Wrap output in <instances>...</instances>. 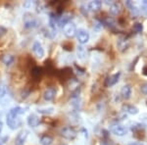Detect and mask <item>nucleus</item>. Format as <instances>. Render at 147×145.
Returning <instances> with one entry per match:
<instances>
[{
	"label": "nucleus",
	"instance_id": "31",
	"mask_svg": "<svg viewBox=\"0 0 147 145\" xmlns=\"http://www.w3.org/2000/svg\"><path fill=\"white\" fill-rule=\"evenodd\" d=\"M32 3L30 1H27L26 3H24V7H26V8H28V7L32 5Z\"/></svg>",
	"mask_w": 147,
	"mask_h": 145
},
{
	"label": "nucleus",
	"instance_id": "21",
	"mask_svg": "<svg viewBox=\"0 0 147 145\" xmlns=\"http://www.w3.org/2000/svg\"><path fill=\"white\" fill-rule=\"evenodd\" d=\"M40 145H51L53 142V138L49 135H43L39 140Z\"/></svg>",
	"mask_w": 147,
	"mask_h": 145
},
{
	"label": "nucleus",
	"instance_id": "1",
	"mask_svg": "<svg viewBox=\"0 0 147 145\" xmlns=\"http://www.w3.org/2000/svg\"><path fill=\"white\" fill-rule=\"evenodd\" d=\"M25 113V110L22 107H14L8 112L6 116V123L11 129H16L21 125V120L19 119L22 114Z\"/></svg>",
	"mask_w": 147,
	"mask_h": 145
},
{
	"label": "nucleus",
	"instance_id": "14",
	"mask_svg": "<svg viewBox=\"0 0 147 145\" xmlns=\"http://www.w3.org/2000/svg\"><path fill=\"white\" fill-rule=\"evenodd\" d=\"M73 18V15L71 13H64L62 15L59 17V20H58V25L60 26L61 28H63L66 24L70 23L71 20Z\"/></svg>",
	"mask_w": 147,
	"mask_h": 145
},
{
	"label": "nucleus",
	"instance_id": "2",
	"mask_svg": "<svg viewBox=\"0 0 147 145\" xmlns=\"http://www.w3.org/2000/svg\"><path fill=\"white\" fill-rule=\"evenodd\" d=\"M23 24L26 30H32L38 26V21L32 14L26 13L23 17Z\"/></svg>",
	"mask_w": 147,
	"mask_h": 145
},
{
	"label": "nucleus",
	"instance_id": "27",
	"mask_svg": "<svg viewBox=\"0 0 147 145\" xmlns=\"http://www.w3.org/2000/svg\"><path fill=\"white\" fill-rule=\"evenodd\" d=\"M7 32H8V30H7L5 27L0 26V38H2V37L7 34Z\"/></svg>",
	"mask_w": 147,
	"mask_h": 145
},
{
	"label": "nucleus",
	"instance_id": "5",
	"mask_svg": "<svg viewBox=\"0 0 147 145\" xmlns=\"http://www.w3.org/2000/svg\"><path fill=\"white\" fill-rule=\"evenodd\" d=\"M76 37H77L79 43L85 44V43H87V42H88L90 35H89V32H87V30H84V28H80V30H77V34H76Z\"/></svg>",
	"mask_w": 147,
	"mask_h": 145
},
{
	"label": "nucleus",
	"instance_id": "9",
	"mask_svg": "<svg viewBox=\"0 0 147 145\" xmlns=\"http://www.w3.org/2000/svg\"><path fill=\"white\" fill-rule=\"evenodd\" d=\"M117 46L121 52H125L129 48V41L127 40V38H125V36H120L117 40Z\"/></svg>",
	"mask_w": 147,
	"mask_h": 145
},
{
	"label": "nucleus",
	"instance_id": "19",
	"mask_svg": "<svg viewBox=\"0 0 147 145\" xmlns=\"http://www.w3.org/2000/svg\"><path fill=\"white\" fill-rule=\"evenodd\" d=\"M1 61L4 65L7 66V67H9V66H11L12 64L14 63V61H15V57H14L13 55H11V54H5V55H3L1 57Z\"/></svg>",
	"mask_w": 147,
	"mask_h": 145
},
{
	"label": "nucleus",
	"instance_id": "25",
	"mask_svg": "<svg viewBox=\"0 0 147 145\" xmlns=\"http://www.w3.org/2000/svg\"><path fill=\"white\" fill-rule=\"evenodd\" d=\"M134 30L137 34H140L143 32V25L141 23H136L134 25Z\"/></svg>",
	"mask_w": 147,
	"mask_h": 145
},
{
	"label": "nucleus",
	"instance_id": "28",
	"mask_svg": "<svg viewBox=\"0 0 147 145\" xmlns=\"http://www.w3.org/2000/svg\"><path fill=\"white\" fill-rule=\"evenodd\" d=\"M140 92L143 95H147V82L140 85Z\"/></svg>",
	"mask_w": 147,
	"mask_h": 145
},
{
	"label": "nucleus",
	"instance_id": "17",
	"mask_svg": "<svg viewBox=\"0 0 147 145\" xmlns=\"http://www.w3.org/2000/svg\"><path fill=\"white\" fill-rule=\"evenodd\" d=\"M125 6L129 8V12H130V14H131L132 17L136 18L137 16L139 15V10L137 9V7L134 5L132 1H129V0L125 1Z\"/></svg>",
	"mask_w": 147,
	"mask_h": 145
},
{
	"label": "nucleus",
	"instance_id": "6",
	"mask_svg": "<svg viewBox=\"0 0 147 145\" xmlns=\"http://www.w3.org/2000/svg\"><path fill=\"white\" fill-rule=\"evenodd\" d=\"M32 53L34 54L36 58H43L44 55H45V52H44V48L43 46L41 45L39 41H34V44H32Z\"/></svg>",
	"mask_w": 147,
	"mask_h": 145
},
{
	"label": "nucleus",
	"instance_id": "18",
	"mask_svg": "<svg viewBox=\"0 0 147 145\" xmlns=\"http://www.w3.org/2000/svg\"><path fill=\"white\" fill-rule=\"evenodd\" d=\"M102 7V2L99 0H94V1H90L87 4V8L89 9L91 12H98Z\"/></svg>",
	"mask_w": 147,
	"mask_h": 145
},
{
	"label": "nucleus",
	"instance_id": "29",
	"mask_svg": "<svg viewBox=\"0 0 147 145\" xmlns=\"http://www.w3.org/2000/svg\"><path fill=\"white\" fill-rule=\"evenodd\" d=\"M141 8H142V11H143L144 13H145L146 15H147V0H144V1H142Z\"/></svg>",
	"mask_w": 147,
	"mask_h": 145
},
{
	"label": "nucleus",
	"instance_id": "13",
	"mask_svg": "<svg viewBox=\"0 0 147 145\" xmlns=\"http://www.w3.org/2000/svg\"><path fill=\"white\" fill-rule=\"evenodd\" d=\"M122 110L125 113L129 114V115H137L138 114V108L134 105H130V104H124L122 107Z\"/></svg>",
	"mask_w": 147,
	"mask_h": 145
},
{
	"label": "nucleus",
	"instance_id": "35",
	"mask_svg": "<svg viewBox=\"0 0 147 145\" xmlns=\"http://www.w3.org/2000/svg\"><path fill=\"white\" fill-rule=\"evenodd\" d=\"M0 145H1V144H0Z\"/></svg>",
	"mask_w": 147,
	"mask_h": 145
},
{
	"label": "nucleus",
	"instance_id": "11",
	"mask_svg": "<svg viewBox=\"0 0 147 145\" xmlns=\"http://www.w3.org/2000/svg\"><path fill=\"white\" fill-rule=\"evenodd\" d=\"M131 92H132V89H131V85L130 84H125L122 87V89H121V95H122L123 99H125V100L130 99V97H131Z\"/></svg>",
	"mask_w": 147,
	"mask_h": 145
},
{
	"label": "nucleus",
	"instance_id": "20",
	"mask_svg": "<svg viewBox=\"0 0 147 145\" xmlns=\"http://www.w3.org/2000/svg\"><path fill=\"white\" fill-rule=\"evenodd\" d=\"M102 24H103V25H105V26H107V27L109 28H111V30H114L115 27H116V21L114 20L113 18H111V17L105 18L103 21H102Z\"/></svg>",
	"mask_w": 147,
	"mask_h": 145
},
{
	"label": "nucleus",
	"instance_id": "32",
	"mask_svg": "<svg viewBox=\"0 0 147 145\" xmlns=\"http://www.w3.org/2000/svg\"><path fill=\"white\" fill-rule=\"evenodd\" d=\"M142 74H143L144 76H146V77H147V65L143 69H142Z\"/></svg>",
	"mask_w": 147,
	"mask_h": 145
},
{
	"label": "nucleus",
	"instance_id": "7",
	"mask_svg": "<svg viewBox=\"0 0 147 145\" xmlns=\"http://www.w3.org/2000/svg\"><path fill=\"white\" fill-rule=\"evenodd\" d=\"M127 128L125 127V125H114L111 127V132L113 134L117 135V136H125V134H127Z\"/></svg>",
	"mask_w": 147,
	"mask_h": 145
},
{
	"label": "nucleus",
	"instance_id": "3",
	"mask_svg": "<svg viewBox=\"0 0 147 145\" xmlns=\"http://www.w3.org/2000/svg\"><path fill=\"white\" fill-rule=\"evenodd\" d=\"M60 135L62 137H64L65 139L68 140H74L77 137V130L75 129L73 127L70 125H66L61 128L60 130Z\"/></svg>",
	"mask_w": 147,
	"mask_h": 145
},
{
	"label": "nucleus",
	"instance_id": "22",
	"mask_svg": "<svg viewBox=\"0 0 147 145\" xmlns=\"http://www.w3.org/2000/svg\"><path fill=\"white\" fill-rule=\"evenodd\" d=\"M77 53H78V57H79L80 60L84 61V59L86 58V50L84 49V47H82V46H79V47H78Z\"/></svg>",
	"mask_w": 147,
	"mask_h": 145
},
{
	"label": "nucleus",
	"instance_id": "34",
	"mask_svg": "<svg viewBox=\"0 0 147 145\" xmlns=\"http://www.w3.org/2000/svg\"><path fill=\"white\" fill-rule=\"evenodd\" d=\"M146 105H147V101H146Z\"/></svg>",
	"mask_w": 147,
	"mask_h": 145
},
{
	"label": "nucleus",
	"instance_id": "30",
	"mask_svg": "<svg viewBox=\"0 0 147 145\" xmlns=\"http://www.w3.org/2000/svg\"><path fill=\"white\" fill-rule=\"evenodd\" d=\"M129 145H144L143 142H139V141H134V142H130Z\"/></svg>",
	"mask_w": 147,
	"mask_h": 145
},
{
	"label": "nucleus",
	"instance_id": "8",
	"mask_svg": "<svg viewBox=\"0 0 147 145\" xmlns=\"http://www.w3.org/2000/svg\"><path fill=\"white\" fill-rule=\"evenodd\" d=\"M120 77H121V72H118V73L114 74V75L109 76V77L106 78V80H105V86L111 87V86H113V85H115L118 82H119Z\"/></svg>",
	"mask_w": 147,
	"mask_h": 145
},
{
	"label": "nucleus",
	"instance_id": "16",
	"mask_svg": "<svg viewBox=\"0 0 147 145\" xmlns=\"http://www.w3.org/2000/svg\"><path fill=\"white\" fill-rule=\"evenodd\" d=\"M57 91L55 88L50 87V88H47L43 93V99L45 101H52L56 97Z\"/></svg>",
	"mask_w": 147,
	"mask_h": 145
},
{
	"label": "nucleus",
	"instance_id": "33",
	"mask_svg": "<svg viewBox=\"0 0 147 145\" xmlns=\"http://www.w3.org/2000/svg\"><path fill=\"white\" fill-rule=\"evenodd\" d=\"M2 129H3V123H2L1 121H0V135H1Z\"/></svg>",
	"mask_w": 147,
	"mask_h": 145
},
{
	"label": "nucleus",
	"instance_id": "10",
	"mask_svg": "<svg viewBox=\"0 0 147 145\" xmlns=\"http://www.w3.org/2000/svg\"><path fill=\"white\" fill-rule=\"evenodd\" d=\"M28 130H22L17 134L15 138V145H24L26 142V140L28 138Z\"/></svg>",
	"mask_w": 147,
	"mask_h": 145
},
{
	"label": "nucleus",
	"instance_id": "12",
	"mask_svg": "<svg viewBox=\"0 0 147 145\" xmlns=\"http://www.w3.org/2000/svg\"><path fill=\"white\" fill-rule=\"evenodd\" d=\"M121 11H122V6L119 2H112V4L109 6V12L112 16L120 15Z\"/></svg>",
	"mask_w": 147,
	"mask_h": 145
},
{
	"label": "nucleus",
	"instance_id": "15",
	"mask_svg": "<svg viewBox=\"0 0 147 145\" xmlns=\"http://www.w3.org/2000/svg\"><path fill=\"white\" fill-rule=\"evenodd\" d=\"M27 123L28 125V127L34 128L39 125V118L38 116H36L35 114H30L27 119Z\"/></svg>",
	"mask_w": 147,
	"mask_h": 145
},
{
	"label": "nucleus",
	"instance_id": "23",
	"mask_svg": "<svg viewBox=\"0 0 147 145\" xmlns=\"http://www.w3.org/2000/svg\"><path fill=\"white\" fill-rule=\"evenodd\" d=\"M41 75H42V70H41V68H39V67H34V68L32 70V78H35V80L39 78L40 77H41Z\"/></svg>",
	"mask_w": 147,
	"mask_h": 145
},
{
	"label": "nucleus",
	"instance_id": "24",
	"mask_svg": "<svg viewBox=\"0 0 147 145\" xmlns=\"http://www.w3.org/2000/svg\"><path fill=\"white\" fill-rule=\"evenodd\" d=\"M39 114H42V115H51L54 112V108H47V109H38L37 110Z\"/></svg>",
	"mask_w": 147,
	"mask_h": 145
},
{
	"label": "nucleus",
	"instance_id": "26",
	"mask_svg": "<svg viewBox=\"0 0 147 145\" xmlns=\"http://www.w3.org/2000/svg\"><path fill=\"white\" fill-rule=\"evenodd\" d=\"M140 123L144 127H147V115H142L140 117Z\"/></svg>",
	"mask_w": 147,
	"mask_h": 145
},
{
	"label": "nucleus",
	"instance_id": "4",
	"mask_svg": "<svg viewBox=\"0 0 147 145\" xmlns=\"http://www.w3.org/2000/svg\"><path fill=\"white\" fill-rule=\"evenodd\" d=\"M77 27H76L75 23L70 22L68 24H66L63 27V32L68 38H72V37L76 36L77 34Z\"/></svg>",
	"mask_w": 147,
	"mask_h": 145
}]
</instances>
